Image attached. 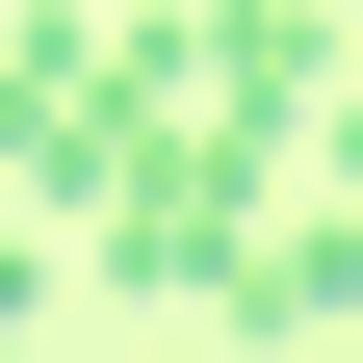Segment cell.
<instances>
[{
  "instance_id": "1",
  "label": "cell",
  "mask_w": 363,
  "mask_h": 363,
  "mask_svg": "<svg viewBox=\"0 0 363 363\" xmlns=\"http://www.w3.org/2000/svg\"><path fill=\"white\" fill-rule=\"evenodd\" d=\"M156 130H182V26H156V0H130V26H78V0H52V26H0V156L52 182V208H104Z\"/></svg>"
},
{
  "instance_id": "2",
  "label": "cell",
  "mask_w": 363,
  "mask_h": 363,
  "mask_svg": "<svg viewBox=\"0 0 363 363\" xmlns=\"http://www.w3.org/2000/svg\"><path fill=\"white\" fill-rule=\"evenodd\" d=\"M259 208H286V156H234V130H156V156L78 208V259H104V286H182V311H234Z\"/></svg>"
},
{
  "instance_id": "3",
  "label": "cell",
  "mask_w": 363,
  "mask_h": 363,
  "mask_svg": "<svg viewBox=\"0 0 363 363\" xmlns=\"http://www.w3.org/2000/svg\"><path fill=\"white\" fill-rule=\"evenodd\" d=\"M311 78H363V26H337V0H182V130L286 156V130H311Z\"/></svg>"
}]
</instances>
